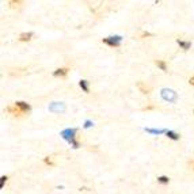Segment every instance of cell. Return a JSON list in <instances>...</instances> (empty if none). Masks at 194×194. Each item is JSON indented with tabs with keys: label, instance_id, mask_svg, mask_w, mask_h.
<instances>
[{
	"label": "cell",
	"instance_id": "obj_1",
	"mask_svg": "<svg viewBox=\"0 0 194 194\" xmlns=\"http://www.w3.org/2000/svg\"><path fill=\"white\" fill-rule=\"evenodd\" d=\"M160 95H162V99L168 103H175L178 100V94L171 88H163L160 91Z\"/></svg>",
	"mask_w": 194,
	"mask_h": 194
},
{
	"label": "cell",
	"instance_id": "obj_2",
	"mask_svg": "<svg viewBox=\"0 0 194 194\" xmlns=\"http://www.w3.org/2000/svg\"><path fill=\"white\" fill-rule=\"evenodd\" d=\"M5 111H8L10 114H12L14 117H18V118H22L23 115H25V113H22L21 110L16 107L15 105H11V106H7L5 107Z\"/></svg>",
	"mask_w": 194,
	"mask_h": 194
},
{
	"label": "cell",
	"instance_id": "obj_3",
	"mask_svg": "<svg viewBox=\"0 0 194 194\" xmlns=\"http://www.w3.org/2000/svg\"><path fill=\"white\" fill-rule=\"evenodd\" d=\"M103 43L110 46H120L121 43V37H110V38H103Z\"/></svg>",
	"mask_w": 194,
	"mask_h": 194
},
{
	"label": "cell",
	"instance_id": "obj_4",
	"mask_svg": "<svg viewBox=\"0 0 194 194\" xmlns=\"http://www.w3.org/2000/svg\"><path fill=\"white\" fill-rule=\"evenodd\" d=\"M65 110V105L64 103H59V102H53L50 106H49V111L52 113H60Z\"/></svg>",
	"mask_w": 194,
	"mask_h": 194
},
{
	"label": "cell",
	"instance_id": "obj_5",
	"mask_svg": "<svg viewBox=\"0 0 194 194\" xmlns=\"http://www.w3.org/2000/svg\"><path fill=\"white\" fill-rule=\"evenodd\" d=\"M14 105H15L16 107L21 110L22 113H27V111H30V109H31L30 105H29V103H26V102H15Z\"/></svg>",
	"mask_w": 194,
	"mask_h": 194
},
{
	"label": "cell",
	"instance_id": "obj_6",
	"mask_svg": "<svg viewBox=\"0 0 194 194\" xmlns=\"http://www.w3.org/2000/svg\"><path fill=\"white\" fill-rule=\"evenodd\" d=\"M137 87H138V90H140L143 94H149V91H151V87H148L147 84H144L143 82H138V83H137Z\"/></svg>",
	"mask_w": 194,
	"mask_h": 194
},
{
	"label": "cell",
	"instance_id": "obj_7",
	"mask_svg": "<svg viewBox=\"0 0 194 194\" xmlns=\"http://www.w3.org/2000/svg\"><path fill=\"white\" fill-rule=\"evenodd\" d=\"M31 37H33V34H31V33H22L21 36H19V41H21V42L30 41Z\"/></svg>",
	"mask_w": 194,
	"mask_h": 194
},
{
	"label": "cell",
	"instance_id": "obj_8",
	"mask_svg": "<svg viewBox=\"0 0 194 194\" xmlns=\"http://www.w3.org/2000/svg\"><path fill=\"white\" fill-rule=\"evenodd\" d=\"M66 73H68V68H59L53 72L54 76H65Z\"/></svg>",
	"mask_w": 194,
	"mask_h": 194
},
{
	"label": "cell",
	"instance_id": "obj_9",
	"mask_svg": "<svg viewBox=\"0 0 194 194\" xmlns=\"http://www.w3.org/2000/svg\"><path fill=\"white\" fill-rule=\"evenodd\" d=\"M176 42L182 46V49H183V50H187V49H190V46H192V43H190V42L182 41V39H176Z\"/></svg>",
	"mask_w": 194,
	"mask_h": 194
},
{
	"label": "cell",
	"instance_id": "obj_10",
	"mask_svg": "<svg viewBox=\"0 0 194 194\" xmlns=\"http://www.w3.org/2000/svg\"><path fill=\"white\" fill-rule=\"evenodd\" d=\"M155 64L158 65L159 68L162 69V71H164V72L167 71V65H166V63H164V61H162V60H156V61H155Z\"/></svg>",
	"mask_w": 194,
	"mask_h": 194
},
{
	"label": "cell",
	"instance_id": "obj_11",
	"mask_svg": "<svg viewBox=\"0 0 194 194\" xmlns=\"http://www.w3.org/2000/svg\"><path fill=\"white\" fill-rule=\"evenodd\" d=\"M80 87H82L83 90H84V92H87V94H88L90 92V88H88V83H87V80H80Z\"/></svg>",
	"mask_w": 194,
	"mask_h": 194
},
{
	"label": "cell",
	"instance_id": "obj_12",
	"mask_svg": "<svg viewBox=\"0 0 194 194\" xmlns=\"http://www.w3.org/2000/svg\"><path fill=\"white\" fill-rule=\"evenodd\" d=\"M167 137L171 138V140H179V134H176V133L171 132V130H168V132H167Z\"/></svg>",
	"mask_w": 194,
	"mask_h": 194
},
{
	"label": "cell",
	"instance_id": "obj_13",
	"mask_svg": "<svg viewBox=\"0 0 194 194\" xmlns=\"http://www.w3.org/2000/svg\"><path fill=\"white\" fill-rule=\"evenodd\" d=\"M43 162H45V164H48V166H53V158L52 156H46L45 159H43Z\"/></svg>",
	"mask_w": 194,
	"mask_h": 194
},
{
	"label": "cell",
	"instance_id": "obj_14",
	"mask_svg": "<svg viewBox=\"0 0 194 194\" xmlns=\"http://www.w3.org/2000/svg\"><path fill=\"white\" fill-rule=\"evenodd\" d=\"M168 181H170L168 176H164V175L158 178V182H160V183H168Z\"/></svg>",
	"mask_w": 194,
	"mask_h": 194
},
{
	"label": "cell",
	"instance_id": "obj_15",
	"mask_svg": "<svg viewBox=\"0 0 194 194\" xmlns=\"http://www.w3.org/2000/svg\"><path fill=\"white\" fill-rule=\"evenodd\" d=\"M8 4H10L11 7H19L22 3L21 2H8Z\"/></svg>",
	"mask_w": 194,
	"mask_h": 194
},
{
	"label": "cell",
	"instance_id": "obj_16",
	"mask_svg": "<svg viewBox=\"0 0 194 194\" xmlns=\"http://www.w3.org/2000/svg\"><path fill=\"white\" fill-rule=\"evenodd\" d=\"M152 34L151 33H148V31H144V33H141V37H143V38H145V37H151Z\"/></svg>",
	"mask_w": 194,
	"mask_h": 194
},
{
	"label": "cell",
	"instance_id": "obj_17",
	"mask_svg": "<svg viewBox=\"0 0 194 194\" xmlns=\"http://www.w3.org/2000/svg\"><path fill=\"white\" fill-rule=\"evenodd\" d=\"M187 164H189V166L192 167V170L194 171V160H189V162H187Z\"/></svg>",
	"mask_w": 194,
	"mask_h": 194
},
{
	"label": "cell",
	"instance_id": "obj_18",
	"mask_svg": "<svg viewBox=\"0 0 194 194\" xmlns=\"http://www.w3.org/2000/svg\"><path fill=\"white\" fill-rule=\"evenodd\" d=\"M189 83H190L192 86H194V76H193V77H190V79H189Z\"/></svg>",
	"mask_w": 194,
	"mask_h": 194
}]
</instances>
